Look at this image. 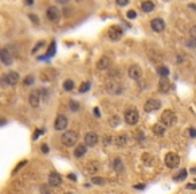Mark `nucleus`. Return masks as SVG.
Here are the masks:
<instances>
[{
    "label": "nucleus",
    "mask_w": 196,
    "mask_h": 194,
    "mask_svg": "<svg viewBox=\"0 0 196 194\" xmlns=\"http://www.w3.org/2000/svg\"><path fill=\"white\" fill-rule=\"evenodd\" d=\"M91 181H93V183H98V185H103V183H105V179H103V178H98V177H97V178L94 177Z\"/></svg>",
    "instance_id": "30"
},
{
    "label": "nucleus",
    "mask_w": 196,
    "mask_h": 194,
    "mask_svg": "<svg viewBox=\"0 0 196 194\" xmlns=\"http://www.w3.org/2000/svg\"><path fill=\"white\" fill-rule=\"evenodd\" d=\"M165 164H167V167H169V169H176L179 164H180V158H179V155L175 154V152H169V154H167Z\"/></svg>",
    "instance_id": "3"
},
{
    "label": "nucleus",
    "mask_w": 196,
    "mask_h": 194,
    "mask_svg": "<svg viewBox=\"0 0 196 194\" xmlns=\"http://www.w3.org/2000/svg\"><path fill=\"white\" fill-rule=\"evenodd\" d=\"M30 18H31V19H32V20H34V22H35V23H36V24H38V23H39V20H38V18H36V16H35V15H30Z\"/></svg>",
    "instance_id": "40"
},
{
    "label": "nucleus",
    "mask_w": 196,
    "mask_h": 194,
    "mask_svg": "<svg viewBox=\"0 0 196 194\" xmlns=\"http://www.w3.org/2000/svg\"><path fill=\"white\" fill-rule=\"evenodd\" d=\"M187 46L188 47H196V38H192V39H189L188 42H187Z\"/></svg>",
    "instance_id": "32"
},
{
    "label": "nucleus",
    "mask_w": 196,
    "mask_h": 194,
    "mask_svg": "<svg viewBox=\"0 0 196 194\" xmlns=\"http://www.w3.org/2000/svg\"><path fill=\"white\" fill-rule=\"evenodd\" d=\"M117 146H125L126 144V135H120L117 138Z\"/></svg>",
    "instance_id": "27"
},
{
    "label": "nucleus",
    "mask_w": 196,
    "mask_h": 194,
    "mask_svg": "<svg viewBox=\"0 0 196 194\" xmlns=\"http://www.w3.org/2000/svg\"><path fill=\"white\" fill-rule=\"evenodd\" d=\"M141 8H142L144 12H152L155 10V3L151 2V0H144L141 3Z\"/></svg>",
    "instance_id": "19"
},
{
    "label": "nucleus",
    "mask_w": 196,
    "mask_h": 194,
    "mask_svg": "<svg viewBox=\"0 0 196 194\" xmlns=\"http://www.w3.org/2000/svg\"><path fill=\"white\" fill-rule=\"evenodd\" d=\"M55 49H57L55 42H51L50 47H48V50H47V57H53L54 54H55Z\"/></svg>",
    "instance_id": "26"
},
{
    "label": "nucleus",
    "mask_w": 196,
    "mask_h": 194,
    "mask_svg": "<svg viewBox=\"0 0 196 194\" xmlns=\"http://www.w3.org/2000/svg\"><path fill=\"white\" fill-rule=\"evenodd\" d=\"M189 8H194V10H196V5L195 4H189Z\"/></svg>",
    "instance_id": "45"
},
{
    "label": "nucleus",
    "mask_w": 196,
    "mask_h": 194,
    "mask_svg": "<svg viewBox=\"0 0 196 194\" xmlns=\"http://www.w3.org/2000/svg\"><path fill=\"white\" fill-rule=\"evenodd\" d=\"M165 128H167V127L164 126L163 123H157V124H155L152 129H153V132H155L156 135L161 136V135H164V132H165Z\"/></svg>",
    "instance_id": "20"
},
{
    "label": "nucleus",
    "mask_w": 196,
    "mask_h": 194,
    "mask_svg": "<svg viewBox=\"0 0 196 194\" xmlns=\"http://www.w3.org/2000/svg\"><path fill=\"white\" fill-rule=\"evenodd\" d=\"M125 121L129 124V126H134L138 121V112L136 108H129L128 111L125 112Z\"/></svg>",
    "instance_id": "4"
},
{
    "label": "nucleus",
    "mask_w": 196,
    "mask_h": 194,
    "mask_svg": "<svg viewBox=\"0 0 196 194\" xmlns=\"http://www.w3.org/2000/svg\"><path fill=\"white\" fill-rule=\"evenodd\" d=\"M40 134H44V129H38V131L35 132V135H34V140H35V139H38V136Z\"/></svg>",
    "instance_id": "36"
},
{
    "label": "nucleus",
    "mask_w": 196,
    "mask_h": 194,
    "mask_svg": "<svg viewBox=\"0 0 196 194\" xmlns=\"http://www.w3.org/2000/svg\"><path fill=\"white\" fill-rule=\"evenodd\" d=\"M0 59H2L3 65H5V66H11L14 62L12 54H11V51H8L7 49H2V50H0Z\"/></svg>",
    "instance_id": "6"
},
{
    "label": "nucleus",
    "mask_w": 196,
    "mask_h": 194,
    "mask_svg": "<svg viewBox=\"0 0 196 194\" xmlns=\"http://www.w3.org/2000/svg\"><path fill=\"white\" fill-rule=\"evenodd\" d=\"M4 82L7 85H16L19 81V74L16 72H10V73H5L4 77H3Z\"/></svg>",
    "instance_id": "8"
},
{
    "label": "nucleus",
    "mask_w": 196,
    "mask_h": 194,
    "mask_svg": "<svg viewBox=\"0 0 196 194\" xmlns=\"http://www.w3.org/2000/svg\"><path fill=\"white\" fill-rule=\"evenodd\" d=\"M89 89H90V82H83L79 88V92L81 93H85V92H87Z\"/></svg>",
    "instance_id": "29"
},
{
    "label": "nucleus",
    "mask_w": 196,
    "mask_h": 194,
    "mask_svg": "<svg viewBox=\"0 0 196 194\" xmlns=\"http://www.w3.org/2000/svg\"><path fill=\"white\" fill-rule=\"evenodd\" d=\"M110 63H112V59L109 58L108 56H103L102 58L97 62V68L100 69V70H105V69H108L109 66H110Z\"/></svg>",
    "instance_id": "16"
},
{
    "label": "nucleus",
    "mask_w": 196,
    "mask_h": 194,
    "mask_svg": "<svg viewBox=\"0 0 196 194\" xmlns=\"http://www.w3.org/2000/svg\"><path fill=\"white\" fill-rule=\"evenodd\" d=\"M60 140H62V143L65 144V146L73 147L74 144L78 142V134H77L75 131H66L65 134L62 135Z\"/></svg>",
    "instance_id": "2"
},
{
    "label": "nucleus",
    "mask_w": 196,
    "mask_h": 194,
    "mask_svg": "<svg viewBox=\"0 0 196 194\" xmlns=\"http://www.w3.org/2000/svg\"><path fill=\"white\" fill-rule=\"evenodd\" d=\"M128 76L132 80H140L141 76H142V70H141V68L138 65H132L128 69Z\"/></svg>",
    "instance_id": "9"
},
{
    "label": "nucleus",
    "mask_w": 196,
    "mask_h": 194,
    "mask_svg": "<svg viewBox=\"0 0 196 194\" xmlns=\"http://www.w3.org/2000/svg\"><path fill=\"white\" fill-rule=\"evenodd\" d=\"M110 136H105V144H109V143H110Z\"/></svg>",
    "instance_id": "41"
},
{
    "label": "nucleus",
    "mask_w": 196,
    "mask_h": 194,
    "mask_svg": "<svg viewBox=\"0 0 196 194\" xmlns=\"http://www.w3.org/2000/svg\"><path fill=\"white\" fill-rule=\"evenodd\" d=\"M57 2L60 3V4H67V3L70 2V0H57Z\"/></svg>",
    "instance_id": "42"
},
{
    "label": "nucleus",
    "mask_w": 196,
    "mask_h": 194,
    "mask_svg": "<svg viewBox=\"0 0 196 194\" xmlns=\"http://www.w3.org/2000/svg\"><path fill=\"white\" fill-rule=\"evenodd\" d=\"M69 194H70V193H69Z\"/></svg>",
    "instance_id": "46"
},
{
    "label": "nucleus",
    "mask_w": 196,
    "mask_h": 194,
    "mask_svg": "<svg viewBox=\"0 0 196 194\" xmlns=\"http://www.w3.org/2000/svg\"><path fill=\"white\" fill-rule=\"evenodd\" d=\"M39 101H40V93L39 91H32L30 93V97H28V103L32 108H38L39 107Z\"/></svg>",
    "instance_id": "12"
},
{
    "label": "nucleus",
    "mask_w": 196,
    "mask_h": 194,
    "mask_svg": "<svg viewBox=\"0 0 196 194\" xmlns=\"http://www.w3.org/2000/svg\"><path fill=\"white\" fill-rule=\"evenodd\" d=\"M43 43H44V42H42V40H40V42H38V45H36L35 47L32 49V53H36V51H38L39 49H40V47H42V46H43Z\"/></svg>",
    "instance_id": "35"
},
{
    "label": "nucleus",
    "mask_w": 196,
    "mask_h": 194,
    "mask_svg": "<svg viewBox=\"0 0 196 194\" xmlns=\"http://www.w3.org/2000/svg\"><path fill=\"white\" fill-rule=\"evenodd\" d=\"M98 143V136L94 132H89L85 135V144L87 147H94Z\"/></svg>",
    "instance_id": "14"
},
{
    "label": "nucleus",
    "mask_w": 196,
    "mask_h": 194,
    "mask_svg": "<svg viewBox=\"0 0 196 194\" xmlns=\"http://www.w3.org/2000/svg\"><path fill=\"white\" fill-rule=\"evenodd\" d=\"M48 183L51 186H59L62 183V178H60L58 173H50V175H48Z\"/></svg>",
    "instance_id": "15"
},
{
    "label": "nucleus",
    "mask_w": 196,
    "mask_h": 194,
    "mask_svg": "<svg viewBox=\"0 0 196 194\" xmlns=\"http://www.w3.org/2000/svg\"><path fill=\"white\" fill-rule=\"evenodd\" d=\"M42 151L44 152V154H47V152H48V147H47V144H43V146H42Z\"/></svg>",
    "instance_id": "39"
},
{
    "label": "nucleus",
    "mask_w": 196,
    "mask_h": 194,
    "mask_svg": "<svg viewBox=\"0 0 196 194\" xmlns=\"http://www.w3.org/2000/svg\"><path fill=\"white\" fill-rule=\"evenodd\" d=\"M160 107H161L160 101L155 100V98H151V100H148L145 103V105H144V109H145V112H155V111H157Z\"/></svg>",
    "instance_id": "10"
},
{
    "label": "nucleus",
    "mask_w": 196,
    "mask_h": 194,
    "mask_svg": "<svg viewBox=\"0 0 196 194\" xmlns=\"http://www.w3.org/2000/svg\"><path fill=\"white\" fill-rule=\"evenodd\" d=\"M151 27H152V30L156 31V33H161V31H164V28H165V23H164L163 19L156 18L151 22Z\"/></svg>",
    "instance_id": "13"
},
{
    "label": "nucleus",
    "mask_w": 196,
    "mask_h": 194,
    "mask_svg": "<svg viewBox=\"0 0 196 194\" xmlns=\"http://www.w3.org/2000/svg\"><path fill=\"white\" fill-rule=\"evenodd\" d=\"M85 152H86V144H79L75 148V151H74V155L77 158H81L82 155H85Z\"/></svg>",
    "instance_id": "21"
},
{
    "label": "nucleus",
    "mask_w": 196,
    "mask_h": 194,
    "mask_svg": "<svg viewBox=\"0 0 196 194\" xmlns=\"http://www.w3.org/2000/svg\"><path fill=\"white\" fill-rule=\"evenodd\" d=\"M157 74L160 77H168L169 76V69L167 68V66H158L157 68Z\"/></svg>",
    "instance_id": "22"
},
{
    "label": "nucleus",
    "mask_w": 196,
    "mask_h": 194,
    "mask_svg": "<svg viewBox=\"0 0 196 194\" xmlns=\"http://www.w3.org/2000/svg\"><path fill=\"white\" fill-rule=\"evenodd\" d=\"M113 167H114V170L118 171V173H122L124 171V164H122V162H121L120 159H114Z\"/></svg>",
    "instance_id": "24"
},
{
    "label": "nucleus",
    "mask_w": 196,
    "mask_h": 194,
    "mask_svg": "<svg viewBox=\"0 0 196 194\" xmlns=\"http://www.w3.org/2000/svg\"><path fill=\"white\" fill-rule=\"evenodd\" d=\"M69 121H67V117L63 116V115H58V117L55 119V124H54V127H55L57 131H65L66 127H67Z\"/></svg>",
    "instance_id": "7"
},
{
    "label": "nucleus",
    "mask_w": 196,
    "mask_h": 194,
    "mask_svg": "<svg viewBox=\"0 0 196 194\" xmlns=\"http://www.w3.org/2000/svg\"><path fill=\"white\" fill-rule=\"evenodd\" d=\"M122 35H124V30L120 26H112L108 30V37L112 40H120L122 38Z\"/></svg>",
    "instance_id": "5"
},
{
    "label": "nucleus",
    "mask_w": 196,
    "mask_h": 194,
    "mask_svg": "<svg viewBox=\"0 0 196 194\" xmlns=\"http://www.w3.org/2000/svg\"><path fill=\"white\" fill-rule=\"evenodd\" d=\"M160 119H161L160 123H163L165 127H172V126H175V123L177 121L176 113H175L173 111H171V109H167V111H164Z\"/></svg>",
    "instance_id": "1"
},
{
    "label": "nucleus",
    "mask_w": 196,
    "mask_h": 194,
    "mask_svg": "<svg viewBox=\"0 0 196 194\" xmlns=\"http://www.w3.org/2000/svg\"><path fill=\"white\" fill-rule=\"evenodd\" d=\"M187 187H188V189H196V185H188Z\"/></svg>",
    "instance_id": "44"
},
{
    "label": "nucleus",
    "mask_w": 196,
    "mask_h": 194,
    "mask_svg": "<svg viewBox=\"0 0 196 194\" xmlns=\"http://www.w3.org/2000/svg\"><path fill=\"white\" fill-rule=\"evenodd\" d=\"M158 89H160V92H163V93H167V92L171 89V84L167 80V77H161L160 82H158Z\"/></svg>",
    "instance_id": "17"
},
{
    "label": "nucleus",
    "mask_w": 196,
    "mask_h": 194,
    "mask_svg": "<svg viewBox=\"0 0 196 194\" xmlns=\"http://www.w3.org/2000/svg\"><path fill=\"white\" fill-rule=\"evenodd\" d=\"M26 4H27V5H32L34 4V0H26Z\"/></svg>",
    "instance_id": "43"
},
{
    "label": "nucleus",
    "mask_w": 196,
    "mask_h": 194,
    "mask_svg": "<svg viewBox=\"0 0 196 194\" xmlns=\"http://www.w3.org/2000/svg\"><path fill=\"white\" fill-rule=\"evenodd\" d=\"M191 35L194 37V38H196V26H194V27L191 28Z\"/></svg>",
    "instance_id": "38"
},
{
    "label": "nucleus",
    "mask_w": 196,
    "mask_h": 194,
    "mask_svg": "<svg viewBox=\"0 0 196 194\" xmlns=\"http://www.w3.org/2000/svg\"><path fill=\"white\" fill-rule=\"evenodd\" d=\"M116 3L120 5V7H125V5L129 3V0H116Z\"/></svg>",
    "instance_id": "34"
},
{
    "label": "nucleus",
    "mask_w": 196,
    "mask_h": 194,
    "mask_svg": "<svg viewBox=\"0 0 196 194\" xmlns=\"http://www.w3.org/2000/svg\"><path fill=\"white\" fill-rule=\"evenodd\" d=\"M187 178V170H181V171H179L176 175L173 177V179L176 182H180V181H184V179Z\"/></svg>",
    "instance_id": "23"
},
{
    "label": "nucleus",
    "mask_w": 196,
    "mask_h": 194,
    "mask_svg": "<svg viewBox=\"0 0 196 194\" xmlns=\"http://www.w3.org/2000/svg\"><path fill=\"white\" fill-rule=\"evenodd\" d=\"M47 18L48 20H51V22H58L59 18H60V12H59V10L57 7H48V10H47Z\"/></svg>",
    "instance_id": "11"
},
{
    "label": "nucleus",
    "mask_w": 196,
    "mask_h": 194,
    "mask_svg": "<svg viewBox=\"0 0 196 194\" xmlns=\"http://www.w3.org/2000/svg\"><path fill=\"white\" fill-rule=\"evenodd\" d=\"M189 135H191L192 138H195L196 136V129L195 128H189Z\"/></svg>",
    "instance_id": "37"
},
{
    "label": "nucleus",
    "mask_w": 196,
    "mask_h": 194,
    "mask_svg": "<svg viewBox=\"0 0 196 194\" xmlns=\"http://www.w3.org/2000/svg\"><path fill=\"white\" fill-rule=\"evenodd\" d=\"M126 16H128L129 19H134L137 16V14H136V11L130 10V11H128V12H126Z\"/></svg>",
    "instance_id": "31"
},
{
    "label": "nucleus",
    "mask_w": 196,
    "mask_h": 194,
    "mask_svg": "<svg viewBox=\"0 0 196 194\" xmlns=\"http://www.w3.org/2000/svg\"><path fill=\"white\" fill-rule=\"evenodd\" d=\"M70 105H71V109H73V111H78L79 109V104L75 103V101H70Z\"/></svg>",
    "instance_id": "33"
},
{
    "label": "nucleus",
    "mask_w": 196,
    "mask_h": 194,
    "mask_svg": "<svg viewBox=\"0 0 196 194\" xmlns=\"http://www.w3.org/2000/svg\"><path fill=\"white\" fill-rule=\"evenodd\" d=\"M106 91H108L109 93H112V94L121 93V88H120V85H118L117 82H109L108 85H106Z\"/></svg>",
    "instance_id": "18"
},
{
    "label": "nucleus",
    "mask_w": 196,
    "mask_h": 194,
    "mask_svg": "<svg viewBox=\"0 0 196 194\" xmlns=\"http://www.w3.org/2000/svg\"><path fill=\"white\" fill-rule=\"evenodd\" d=\"M23 84H24V86H30L34 84V76L32 74H30V76H27L24 78V81H23Z\"/></svg>",
    "instance_id": "28"
},
{
    "label": "nucleus",
    "mask_w": 196,
    "mask_h": 194,
    "mask_svg": "<svg viewBox=\"0 0 196 194\" xmlns=\"http://www.w3.org/2000/svg\"><path fill=\"white\" fill-rule=\"evenodd\" d=\"M63 88H65V91H73L74 89V82L71 80H66L65 82H63Z\"/></svg>",
    "instance_id": "25"
}]
</instances>
